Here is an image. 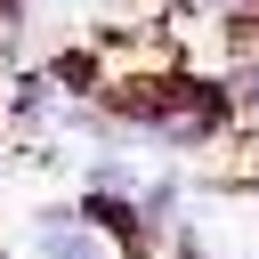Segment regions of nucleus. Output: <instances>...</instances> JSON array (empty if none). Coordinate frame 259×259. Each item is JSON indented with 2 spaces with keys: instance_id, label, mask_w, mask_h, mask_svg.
I'll return each instance as SVG.
<instances>
[{
  "instance_id": "nucleus-2",
  "label": "nucleus",
  "mask_w": 259,
  "mask_h": 259,
  "mask_svg": "<svg viewBox=\"0 0 259 259\" xmlns=\"http://www.w3.org/2000/svg\"><path fill=\"white\" fill-rule=\"evenodd\" d=\"M235 105H251V113H259V57H243V65H235Z\"/></svg>"
},
{
  "instance_id": "nucleus-1",
  "label": "nucleus",
  "mask_w": 259,
  "mask_h": 259,
  "mask_svg": "<svg viewBox=\"0 0 259 259\" xmlns=\"http://www.w3.org/2000/svg\"><path fill=\"white\" fill-rule=\"evenodd\" d=\"M32 259H113V243L81 219V202H40L32 210Z\"/></svg>"
}]
</instances>
